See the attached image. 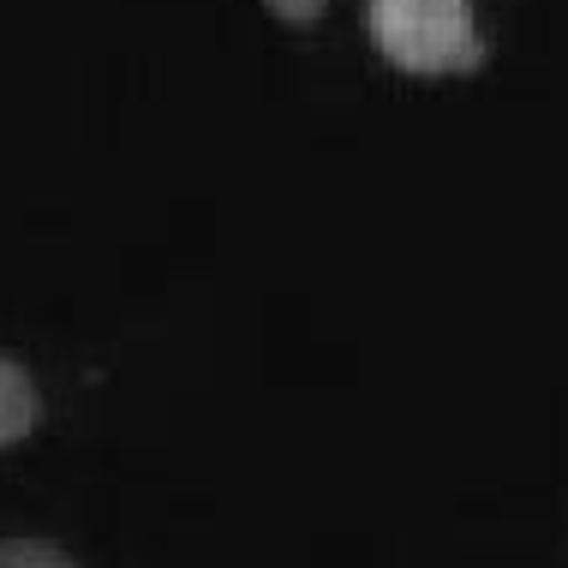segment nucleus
Returning <instances> with one entry per match:
<instances>
[{
	"label": "nucleus",
	"mask_w": 568,
	"mask_h": 568,
	"mask_svg": "<svg viewBox=\"0 0 568 568\" xmlns=\"http://www.w3.org/2000/svg\"><path fill=\"white\" fill-rule=\"evenodd\" d=\"M0 568H79L49 539H0Z\"/></svg>",
	"instance_id": "obj_3"
},
{
	"label": "nucleus",
	"mask_w": 568,
	"mask_h": 568,
	"mask_svg": "<svg viewBox=\"0 0 568 568\" xmlns=\"http://www.w3.org/2000/svg\"><path fill=\"white\" fill-rule=\"evenodd\" d=\"M264 7L275 12V19H287V24H312V19H324L329 0H264Z\"/></svg>",
	"instance_id": "obj_4"
},
{
	"label": "nucleus",
	"mask_w": 568,
	"mask_h": 568,
	"mask_svg": "<svg viewBox=\"0 0 568 568\" xmlns=\"http://www.w3.org/2000/svg\"><path fill=\"white\" fill-rule=\"evenodd\" d=\"M37 419H42V395L30 383V372L19 359H0V449L24 443L37 432Z\"/></svg>",
	"instance_id": "obj_2"
},
{
	"label": "nucleus",
	"mask_w": 568,
	"mask_h": 568,
	"mask_svg": "<svg viewBox=\"0 0 568 568\" xmlns=\"http://www.w3.org/2000/svg\"><path fill=\"white\" fill-rule=\"evenodd\" d=\"M372 37L402 72L443 79L485 60V37L467 0H372Z\"/></svg>",
	"instance_id": "obj_1"
}]
</instances>
